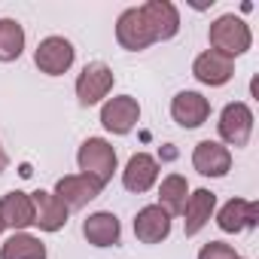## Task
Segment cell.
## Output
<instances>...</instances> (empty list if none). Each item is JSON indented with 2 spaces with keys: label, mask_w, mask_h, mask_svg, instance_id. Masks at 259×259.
Segmentation results:
<instances>
[{
  "label": "cell",
  "mask_w": 259,
  "mask_h": 259,
  "mask_svg": "<svg viewBox=\"0 0 259 259\" xmlns=\"http://www.w3.org/2000/svg\"><path fill=\"white\" fill-rule=\"evenodd\" d=\"M138 122H141V104L132 95H116L101 104V125H104V132L116 138L132 135Z\"/></svg>",
  "instance_id": "8992f818"
},
{
  "label": "cell",
  "mask_w": 259,
  "mask_h": 259,
  "mask_svg": "<svg viewBox=\"0 0 259 259\" xmlns=\"http://www.w3.org/2000/svg\"><path fill=\"white\" fill-rule=\"evenodd\" d=\"M10 168V156H7V150H4V144H0V174H4Z\"/></svg>",
  "instance_id": "cb8c5ba5"
},
{
  "label": "cell",
  "mask_w": 259,
  "mask_h": 259,
  "mask_svg": "<svg viewBox=\"0 0 259 259\" xmlns=\"http://www.w3.org/2000/svg\"><path fill=\"white\" fill-rule=\"evenodd\" d=\"M198 259H241L238 250L226 241H207L201 250H198Z\"/></svg>",
  "instance_id": "603a6c76"
},
{
  "label": "cell",
  "mask_w": 259,
  "mask_h": 259,
  "mask_svg": "<svg viewBox=\"0 0 259 259\" xmlns=\"http://www.w3.org/2000/svg\"><path fill=\"white\" fill-rule=\"evenodd\" d=\"M25 43H28V37H25L22 22L0 19V61H4V64L19 61L22 52H25Z\"/></svg>",
  "instance_id": "7402d4cb"
},
{
  "label": "cell",
  "mask_w": 259,
  "mask_h": 259,
  "mask_svg": "<svg viewBox=\"0 0 259 259\" xmlns=\"http://www.w3.org/2000/svg\"><path fill=\"white\" fill-rule=\"evenodd\" d=\"M0 235H4V220H0Z\"/></svg>",
  "instance_id": "d4e9b609"
},
{
  "label": "cell",
  "mask_w": 259,
  "mask_h": 259,
  "mask_svg": "<svg viewBox=\"0 0 259 259\" xmlns=\"http://www.w3.org/2000/svg\"><path fill=\"white\" fill-rule=\"evenodd\" d=\"M0 220H4V229L28 232L34 226V198H31V192L10 189L0 198Z\"/></svg>",
  "instance_id": "e0dca14e"
},
{
  "label": "cell",
  "mask_w": 259,
  "mask_h": 259,
  "mask_svg": "<svg viewBox=\"0 0 259 259\" xmlns=\"http://www.w3.org/2000/svg\"><path fill=\"white\" fill-rule=\"evenodd\" d=\"M213 213H217V195L210 189H192L186 204H183V213H180L183 217V235L186 238L198 235L213 220Z\"/></svg>",
  "instance_id": "ac0fdd59"
},
{
  "label": "cell",
  "mask_w": 259,
  "mask_h": 259,
  "mask_svg": "<svg viewBox=\"0 0 259 259\" xmlns=\"http://www.w3.org/2000/svg\"><path fill=\"white\" fill-rule=\"evenodd\" d=\"M101 183H95L92 177H85V174H67V177H58V183H55V195L64 201V207L67 210H82L89 201H95L98 195H101Z\"/></svg>",
  "instance_id": "5bb4252c"
},
{
  "label": "cell",
  "mask_w": 259,
  "mask_h": 259,
  "mask_svg": "<svg viewBox=\"0 0 259 259\" xmlns=\"http://www.w3.org/2000/svg\"><path fill=\"white\" fill-rule=\"evenodd\" d=\"M113 85H116L113 67L104 64V61H89V64L79 70L73 92H76L79 107H95V104H104V101L110 98Z\"/></svg>",
  "instance_id": "277c9868"
},
{
  "label": "cell",
  "mask_w": 259,
  "mask_h": 259,
  "mask_svg": "<svg viewBox=\"0 0 259 259\" xmlns=\"http://www.w3.org/2000/svg\"><path fill=\"white\" fill-rule=\"evenodd\" d=\"M220 232L226 235H241V232H250L256 229L259 223V204L250 201V198H229L217 213H213Z\"/></svg>",
  "instance_id": "9c48e42d"
},
{
  "label": "cell",
  "mask_w": 259,
  "mask_h": 259,
  "mask_svg": "<svg viewBox=\"0 0 259 259\" xmlns=\"http://www.w3.org/2000/svg\"><path fill=\"white\" fill-rule=\"evenodd\" d=\"M192 168L201 177H226L232 171V150L220 141H198L192 150Z\"/></svg>",
  "instance_id": "7c38bea8"
},
{
  "label": "cell",
  "mask_w": 259,
  "mask_h": 259,
  "mask_svg": "<svg viewBox=\"0 0 259 259\" xmlns=\"http://www.w3.org/2000/svg\"><path fill=\"white\" fill-rule=\"evenodd\" d=\"M159 162H156V156H150V153H135L132 159L125 162V168H122V186L128 189V192H135V195H144V192H150L156 183H159Z\"/></svg>",
  "instance_id": "8fae6325"
},
{
  "label": "cell",
  "mask_w": 259,
  "mask_h": 259,
  "mask_svg": "<svg viewBox=\"0 0 259 259\" xmlns=\"http://www.w3.org/2000/svg\"><path fill=\"white\" fill-rule=\"evenodd\" d=\"M82 238L98 250L116 247L122 241V223L113 210H95L82 220Z\"/></svg>",
  "instance_id": "2e32d148"
},
{
  "label": "cell",
  "mask_w": 259,
  "mask_h": 259,
  "mask_svg": "<svg viewBox=\"0 0 259 259\" xmlns=\"http://www.w3.org/2000/svg\"><path fill=\"white\" fill-rule=\"evenodd\" d=\"M76 165H79V174L92 177L95 183L107 186L113 180V174L119 171V156H116V147L104 138H85L76 150Z\"/></svg>",
  "instance_id": "7a4b0ae2"
},
{
  "label": "cell",
  "mask_w": 259,
  "mask_h": 259,
  "mask_svg": "<svg viewBox=\"0 0 259 259\" xmlns=\"http://www.w3.org/2000/svg\"><path fill=\"white\" fill-rule=\"evenodd\" d=\"M189 183H186V177L183 174H168V177H162V183H159V207L162 210H168V217H180L183 213V204H186V198H189Z\"/></svg>",
  "instance_id": "44dd1931"
},
{
  "label": "cell",
  "mask_w": 259,
  "mask_h": 259,
  "mask_svg": "<svg viewBox=\"0 0 259 259\" xmlns=\"http://www.w3.org/2000/svg\"><path fill=\"white\" fill-rule=\"evenodd\" d=\"M73 61H76L73 43H70L67 37H58V34L43 37V40L37 43V49H34V64H37L40 73H46V76H64V73L73 67Z\"/></svg>",
  "instance_id": "5b68a950"
},
{
  "label": "cell",
  "mask_w": 259,
  "mask_h": 259,
  "mask_svg": "<svg viewBox=\"0 0 259 259\" xmlns=\"http://www.w3.org/2000/svg\"><path fill=\"white\" fill-rule=\"evenodd\" d=\"M207 43H210L213 52H220V55H226V58L235 61L238 55L250 52V46H253V31H250V25H247L241 16L226 13V16H220V19L210 22V28H207Z\"/></svg>",
  "instance_id": "6da1fadb"
},
{
  "label": "cell",
  "mask_w": 259,
  "mask_h": 259,
  "mask_svg": "<svg viewBox=\"0 0 259 259\" xmlns=\"http://www.w3.org/2000/svg\"><path fill=\"white\" fill-rule=\"evenodd\" d=\"M31 198H34V226L40 232H61L67 226L70 210L64 207V201L55 192L37 189V192H31Z\"/></svg>",
  "instance_id": "d6986e66"
},
{
  "label": "cell",
  "mask_w": 259,
  "mask_h": 259,
  "mask_svg": "<svg viewBox=\"0 0 259 259\" xmlns=\"http://www.w3.org/2000/svg\"><path fill=\"white\" fill-rule=\"evenodd\" d=\"M192 76L201 85H207V89H220V85H226L235 76V61L220 55V52H213V49H204L192 61Z\"/></svg>",
  "instance_id": "4fadbf2b"
},
{
  "label": "cell",
  "mask_w": 259,
  "mask_h": 259,
  "mask_svg": "<svg viewBox=\"0 0 259 259\" xmlns=\"http://www.w3.org/2000/svg\"><path fill=\"white\" fill-rule=\"evenodd\" d=\"M116 43L125 52H144V49H150L156 43L147 22H144V16H141V7H128V10L119 13V19H116Z\"/></svg>",
  "instance_id": "52a82bcc"
},
{
  "label": "cell",
  "mask_w": 259,
  "mask_h": 259,
  "mask_svg": "<svg viewBox=\"0 0 259 259\" xmlns=\"http://www.w3.org/2000/svg\"><path fill=\"white\" fill-rule=\"evenodd\" d=\"M171 119L180 128H201L210 119V101L201 92L183 89L171 98Z\"/></svg>",
  "instance_id": "30bf717a"
},
{
  "label": "cell",
  "mask_w": 259,
  "mask_h": 259,
  "mask_svg": "<svg viewBox=\"0 0 259 259\" xmlns=\"http://www.w3.org/2000/svg\"><path fill=\"white\" fill-rule=\"evenodd\" d=\"M174 226V217H168V210H162L159 204H147L135 213V238L141 244H162L168 241Z\"/></svg>",
  "instance_id": "9a60e30c"
},
{
  "label": "cell",
  "mask_w": 259,
  "mask_h": 259,
  "mask_svg": "<svg viewBox=\"0 0 259 259\" xmlns=\"http://www.w3.org/2000/svg\"><path fill=\"white\" fill-rule=\"evenodd\" d=\"M0 259H46V244L31 232H13L0 244Z\"/></svg>",
  "instance_id": "ffe728a7"
},
{
  "label": "cell",
  "mask_w": 259,
  "mask_h": 259,
  "mask_svg": "<svg viewBox=\"0 0 259 259\" xmlns=\"http://www.w3.org/2000/svg\"><path fill=\"white\" fill-rule=\"evenodd\" d=\"M253 122H256V116H253L250 104H244V101H229V104L220 110V119H217L220 144L229 147V150H232V147H235V150L247 147L250 138H253Z\"/></svg>",
  "instance_id": "3957f363"
},
{
  "label": "cell",
  "mask_w": 259,
  "mask_h": 259,
  "mask_svg": "<svg viewBox=\"0 0 259 259\" xmlns=\"http://www.w3.org/2000/svg\"><path fill=\"white\" fill-rule=\"evenodd\" d=\"M141 16H144V22H147L156 43L174 40L180 34V10L171 4V0H147L141 7Z\"/></svg>",
  "instance_id": "ba28073f"
}]
</instances>
